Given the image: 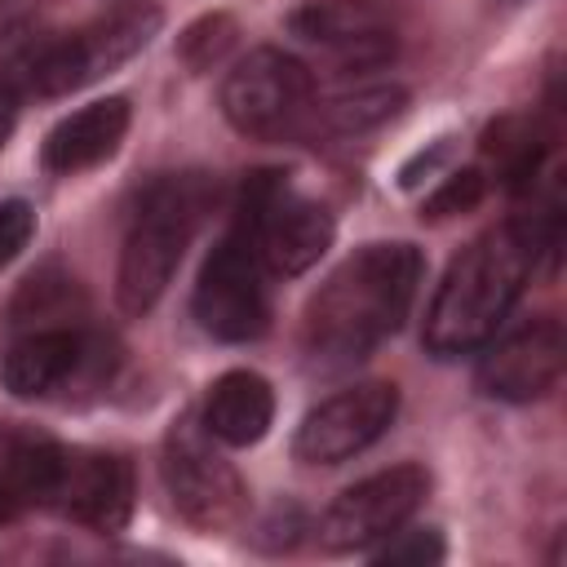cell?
I'll return each instance as SVG.
<instances>
[{
    "instance_id": "3957f363",
    "label": "cell",
    "mask_w": 567,
    "mask_h": 567,
    "mask_svg": "<svg viewBox=\"0 0 567 567\" xmlns=\"http://www.w3.org/2000/svg\"><path fill=\"white\" fill-rule=\"evenodd\" d=\"M204 208H208L204 177H164L142 195L115 270V301L124 315H146L164 297L173 270L186 257V244L204 221Z\"/></svg>"
},
{
    "instance_id": "7402d4cb",
    "label": "cell",
    "mask_w": 567,
    "mask_h": 567,
    "mask_svg": "<svg viewBox=\"0 0 567 567\" xmlns=\"http://www.w3.org/2000/svg\"><path fill=\"white\" fill-rule=\"evenodd\" d=\"M443 155H447V142H439V146H434L430 155L421 151L416 159H408V164H403V173H399V182H403V186H416V182H421V173H434V164H439Z\"/></svg>"
},
{
    "instance_id": "ac0fdd59",
    "label": "cell",
    "mask_w": 567,
    "mask_h": 567,
    "mask_svg": "<svg viewBox=\"0 0 567 567\" xmlns=\"http://www.w3.org/2000/svg\"><path fill=\"white\" fill-rule=\"evenodd\" d=\"M235 35H239V27H235L230 13H208V18H199V22H190V27L182 31L177 53H182V62H186L190 71H208V66H217V62L230 53Z\"/></svg>"
},
{
    "instance_id": "603a6c76",
    "label": "cell",
    "mask_w": 567,
    "mask_h": 567,
    "mask_svg": "<svg viewBox=\"0 0 567 567\" xmlns=\"http://www.w3.org/2000/svg\"><path fill=\"white\" fill-rule=\"evenodd\" d=\"M18 80H13V71L4 66L0 71V142H4V133H9V124H13V106H18Z\"/></svg>"
},
{
    "instance_id": "30bf717a",
    "label": "cell",
    "mask_w": 567,
    "mask_h": 567,
    "mask_svg": "<svg viewBox=\"0 0 567 567\" xmlns=\"http://www.w3.org/2000/svg\"><path fill=\"white\" fill-rule=\"evenodd\" d=\"M399 416V390L385 381H363L350 390H337L319 408H310L297 425L292 456L301 465H341L372 447Z\"/></svg>"
},
{
    "instance_id": "52a82bcc",
    "label": "cell",
    "mask_w": 567,
    "mask_h": 567,
    "mask_svg": "<svg viewBox=\"0 0 567 567\" xmlns=\"http://www.w3.org/2000/svg\"><path fill=\"white\" fill-rule=\"evenodd\" d=\"M310 71L284 49H252L221 80V115L235 133L257 142H279L306 128L310 120Z\"/></svg>"
},
{
    "instance_id": "7a4b0ae2",
    "label": "cell",
    "mask_w": 567,
    "mask_h": 567,
    "mask_svg": "<svg viewBox=\"0 0 567 567\" xmlns=\"http://www.w3.org/2000/svg\"><path fill=\"white\" fill-rule=\"evenodd\" d=\"M421 252L412 244H363L306 301L301 350L315 368H350L368 359L412 310L421 284Z\"/></svg>"
},
{
    "instance_id": "6da1fadb",
    "label": "cell",
    "mask_w": 567,
    "mask_h": 567,
    "mask_svg": "<svg viewBox=\"0 0 567 567\" xmlns=\"http://www.w3.org/2000/svg\"><path fill=\"white\" fill-rule=\"evenodd\" d=\"M558 248V208L545 221H501L483 230L470 248H461L434 288L425 315V350L439 359L470 354L496 337L505 315L514 310L527 275L536 270L540 252Z\"/></svg>"
},
{
    "instance_id": "d6986e66",
    "label": "cell",
    "mask_w": 567,
    "mask_h": 567,
    "mask_svg": "<svg viewBox=\"0 0 567 567\" xmlns=\"http://www.w3.org/2000/svg\"><path fill=\"white\" fill-rule=\"evenodd\" d=\"M487 195V177H483V168H456V173H447L430 195H425V204H421V217H430V221H443V217H456V213H470L478 199Z\"/></svg>"
},
{
    "instance_id": "9c48e42d",
    "label": "cell",
    "mask_w": 567,
    "mask_h": 567,
    "mask_svg": "<svg viewBox=\"0 0 567 567\" xmlns=\"http://www.w3.org/2000/svg\"><path fill=\"white\" fill-rule=\"evenodd\" d=\"M425 492H430V474L421 465L381 470V474L346 487L328 505V514L319 518V545L332 554L368 549L372 540H385L390 532H399L421 509Z\"/></svg>"
},
{
    "instance_id": "4fadbf2b",
    "label": "cell",
    "mask_w": 567,
    "mask_h": 567,
    "mask_svg": "<svg viewBox=\"0 0 567 567\" xmlns=\"http://www.w3.org/2000/svg\"><path fill=\"white\" fill-rule=\"evenodd\" d=\"M292 31L301 40L328 44L346 66H377L394 53L385 9L377 0H310L292 13Z\"/></svg>"
},
{
    "instance_id": "9a60e30c",
    "label": "cell",
    "mask_w": 567,
    "mask_h": 567,
    "mask_svg": "<svg viewBox=\"0 0 567 567\" xmlns=\"http://www.w3.org/2000/svg\"><path fill=\"white\" fill-rule=\"evenodd\" d=\"M89 359V346L75 328H35L31 337L13 341L0 359V381L18 399H40L66 385Z\"/></svg>"
},
{
    "instance_id": "8fae6325",
    "label": "cell",
    "mask_w": 567,
    "mask_h": 567,
    "mask_svg": "<svg viewBox=\"0 0 567 567\" xmlns=\"http://www.w3.org/2000/svg\"><path fill=\"white\" fill-rule=\"evenodd\" d=\"M567 363V337L558 319H536L496 341L478 363V390L505 403H532L549 394Z\"/></svg>"
},
{
    "instance_id": "ba28073f",
    "label": "cell",
    "mask_w": 567,
    "mask_h": 567,
    "mask_svg": "<svg viewBox=\"0 0 567 567\" xmlns=\"http://www.w3.org/2000/svg\"><path fill=\"white\" fill-rule=\"evenodd\" d=\"M195 319L217 341H252L270 323V297H266V266L252 257V248L230 230L204 261L195 279Z\"/></svg>"
},
{
    "instance_id": "e0dca14e",
    "label": "cell",
    "mask_w": 567,
    "mask_h": 567,
    "mask_svg": "<svg viewBox=\"0 0 567 567\" xmlns=\"http://www.w3.org/2000/svg\"><path fill=\"white\" fill-rule=\"evenodd\" d=\"M403 102H408V93L399 84H368V89L341 93L323 106H310V115L332 137H359V133L381 128L385 120H394L403 111Z\"/></svg>"
},
{
    "instance_id": "44dd1931",
    "label": "cell",
    "mask_w": 567,
    "mask_h": 567,
    "mask_svg": "<svg viewBox=\"0 0 567 567\" xmlns=\"http://www.w3.org/2000/svg\"><path fill=\"white\" fill-rule=\"evenodd\" d=\"M35 235V208L27 199H4L0 204V266H9Z\"/></svg>"
},
{
    "instance_id": "7c38bea8",
    "label": "cell",
    "mask_w": 567,
    "mask_h": 567,
    "mask_svg": "<svg viewBox=\"0 0 567 567\" xmlns=\"http://www.w3.org/2000/svg\"><path fill=\"white\" fill-rule=\"evenodd\" d=\"M49 505L84 527L120 532L133 514V470L111 452H66Z\"/></svg>"
},
{
    "instance_id": "ffe728a7",
    "label": "cell",
    "mask_w": 567,
    "mask_h": 567,
    "mask_svg": "<svg viewBox=\"0 0 567 567\" xmlns=\"http://www.w3.org/2000/svg\"><path fill=\"white\" fill-rule=\"evenodd\" d=\"M443 558V536L434 527H416V532H390V540L381 549H372V563H439Z\"/></svg>"
},
{
    "instance_id": "277c9868",
    "label": "cell",
    "mask_w": 567,
    "mask_h": 567,
    "mask_svg": "<svg viewBox=\"0 0 567 567\" xmlns=\"http://www.w3.org/2000/svg\"><path fill=\"white\" fill-rule=\"evenodd\" d=\"M159 22H164L159 9L128 4V9H115L111 18H97L62 40H44L31 53H22L18 62H9L18 93H35V97L75 93V89L120 71L128 58H137L155 40Z\"/></svg>"
},
{
    "instance_id": "5b68a950",
    "label": "cell",
    "mask_w": 567,
    "mask_h": 567,
    "mask_svg": "<svg viewBox=\"0 0 567 567\" xmlns=\"http://www.w3.org/2000/svg\"><path fill=\"white\" fill-rule=\"evenodd\" d=\"M235 235L252 248L266 275H301L332 244V217L323 204L297 195L279 173H257L244 186Z\"/></svg>"
},
{
    "instance_id": "8992f818",
    "label": "cell",
    "mask_w": 567,
    "mask_h": 567,
    "mask_svg": "<svg viewBox=\"0 0 567 567\" xmlns=\"http://www.w3.org/2000/svg\"><path fill=\"white\" fill-rule=\"evenodd\" d=\"M159 478L173 509L199 532H226L248 509L239 470L213 447V434L195 416L173 421L159 452Z\"/></svg>"
},
{
    "instance_id": "2e32d148",
    "label": "cell",
    "mask_w": 567,
    "mask_h": 567,
    "mask_svg": "<svg viewBox=\"0 0 567 567\" xmlns=\"http://www.w3.org/2000/svg\"><path fill=\"white\" fill-rule=\"evenodd\" d=\"M275 421V390L266 377L235 368L221 372L204 399V430L226 443V447H248L257 443Z\"/></svg>"
},
{
    "instance_id": "5bb4252c",
    "label": "cell",
    "mask_w": 567,
    "mask_h": 567,
    "mask_svg": "<svg viewBox=\"0 0 567 567\" xmlns=\"http://www.w3.org/2000/svg\"><path fill=\"white\" fill-rule=\"evenodd\" d=\"M128 133V102L124 97H97L66 120H58L40 146V164L49 173H80L115 155V146Z\"/></svg>"
}]
</instances>
